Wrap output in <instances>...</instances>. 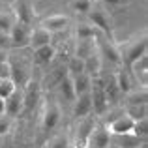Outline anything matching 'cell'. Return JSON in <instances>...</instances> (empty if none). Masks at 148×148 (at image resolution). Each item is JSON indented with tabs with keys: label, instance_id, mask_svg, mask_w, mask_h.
I'll list each match as a JSON object with an SVG mask.
<instances>
[{
	"label": "cell",
	"instance_id": "cell-22",
	"mask_svg": "<svg viewBox=\"0 0 148 148\" xmlns=\"http://www.w3.org/2000/svg\"><path fill=\"white\" fill-rule=\"evenodd\" d=\"M126 105H148V88L135 86L130 94H126Z\"/></svg>",
	"mask_w": 148,
	"mask_h": 148
},
{
	"label": "cell",
	"instance_id": "cell-14",
	"mask_svg": "<svg viewBox=\"0 0 148 148\" xmlns=\"http://www.w3.org/2000/svg\"><path fill=\"white\" fill-rule=\"evenodd\" d=\"M79 127H77V137H75V148H86L88 137H90L92 130H94L96 122L90 118V116H84V118H79Z\"/></svg>",
	"mask_w": 148,
	"mask_h": 148
},
{
	"label": "cell",
	"instance_id": "cell-21",
	"mask_svg": "<svg viewBox=\"0 0 148 148\" xmlns=\"http://www.w3.org/2000/svg\"><path fill=\"white\" fill-rule=\"evenodd\" d=\"M146 141H141L139 137H135L133 133H126V135H114L111 137V145H114L116 148H143Z\"/></svg>",
	"mask_w": 148,
	"mask_h": 148
},
{
	"label": "cell",
	"instance_id": "cell-19",
	"mask_svg": "<svg viewBox=\"0 0 148 148\" xmlns=\"http://www.w3.org/2000/svg\"><path fill=\"white\" fill-rule=\"evenodd\" d=\"M54 56H56V49L53 47V43L43 45V47H40V49H34L32 62L36 66H49L51 62L54 60Z\"/></svg>",
	"mask_w": 148,
	"mask_h": 148
},
{
	"label": "cell",
	"instance_id": "cell-20",
	"mask_svg": "<svg viewBox=\"0 0 148 148\" xmlns=\"http://www.w3.org/2000/svg\"><path fill=\"white\" fill-rule=\"evenodd\" d=\"M114 79H116V84H118V90H120V94H122V96L130 94V92L135 88V79H133V75L130 73V69H127V68L116 71L114 73Z\"/></svg>",
	"mask_w": 148,
	"mask_h": 148
},
{
	"label": "cell",
	"instance_id": "cell-5",
	"mask_svg": "<svg viewBox=\"0 0 148 148\" xmlns=\"http://www.w3.org/2000/svg\"><path fill=\"white\" fill-rule=\"evenodd\" d=\"M94 43H96V51H98L99 56H105L107 60H111L112 64H120L118 43H116L114 40H111V38H105V36H101L99 32H96Z\"/></svg>",
	"mask_w": 148,
	"mask_h": 148
},
{
	"label": "cell",
	"instance_id": "cell-12",
	"mask_svg": "<svg viewBox=\"0 0 148 148\" xmlns=\"http://www.w3.org/2000/svg\"><path fill=\"white\" fill-rule=\"evenodd\" d=\"M68 77V69H66V64H58L54 69H51V71L45 73L43 77V83L41 84V88H47V90H54V88L58 86V84L62 83V81Z\"/></svg>",
	"mask_w": 148,
	"mask_h": 148
},
{
	"label": "cell",
	"instance_id": "cell-28",
	"mask_svg": "<svg viewBox=\"0 0 148 148\" xmlns=\"http://www.w3.org/2000/svg\"><path fill=\"white\" fill-rule=\"evenodd\" d=\"M15 15H13V11L11 10H8V11H0V34H10V30H11V26L15 25Z\"/></svg>",
	"mask_w": 148,
	"mask_h": 148
},
{
	"label": "cell",
	"instance_id": "cell-13",
	"mask_svg": "<svg viewBox=\"0 0 148 148\" xmlns=\"http://www.w3.org/2000/svg\"><path fill=\"white\" fill-rule=\"evenodd\" d=\"M13 15L19 23H25V25L32 26V21H34V8L30 4V0H15L13 4Z\"/></svg>",
	"mask_w": 148,
	"mask_h": 148
},
{
	"label": "cell",
	"instance_id": "cell-32",
	"mask_svg": "<svg viewBox=\"0 0 148 148\" xmlns=\"http://www.w3.org/2000/svg\"><path fill=\"white\" fill-rule=\"evenodd\" d=\"M69 6L77 13H88L92 8V0H69Z\"/></svg>",
	"mask_w": 148,
	"mask_h": 148
},
{
	"label": "cell",
	"instance_id": "cell-41",
	"mask_svg": "<svg viewBox=\"0 0 148 148\" xmlns=\"http://www.w3.org/2000/svg\"><path fill=\"white\" fill-rule=\"evenodd\" d=\"M120 2H122V4H124V2H130V0H120Z\"/></svg>",
	"mask_w": 148,
	"mask_h": 148
},
{
	"label": "cell",
	"instance_id": "cell-16",
	"mask_svg": "<svg viewBox=\"0 0 148 148\" xmlns=\"http://www.w3.org/2000/svg\"><path fill=\"white\" fill-rule=\"evenodd\" d=\"M53 43V34L49 30H45L43 26H36V28L30 30V43L28 47L32 49H40L43 45H51Z\"/></svg>",
	"mask_w": 148,
	"mask_h": 148
},
{
	"label": "cell",
	"instance_id": "cell-4",
	"mask_svg": "<svg viewBox=\"0 0 148 148\" xmlns=\"http://www.w3.org/2000/svg\"><path fill=\"white\" fill-rule=\"evenodd\" d=\"M90 98H92V112H96L98 116L105 114V111L109 109V101L103 90V81H101V73L92 77L90 84Z\"/></svg>",
	"mask_w": 148,
	"mask_h": 148
},
{
	"label": "cell",
	"instance_id": "cell-23",
	"mask_svg": "<svg viewBox=\"0 0 148 148\" xmlns=\"http://www.w3.org/2000/svg\"><path fill=\"white\" fill-rule=\"evenodd\" d=\"M71 83H73V90H75V96H81V94H86V92H90L92 77H90V75H86V73H79V75L71 77Z\"/></svg>",
	"mask_w": 148,
	"mask_h": 148
},
{
	"label": "cell",
	"instance_id": "cell-3",
	"mask_svg": "<svg viewBox=\"0 0 148 148\" xmlns=\"http://www.w3.org/2000/svg\"><path fill=\"white\" fill-rule=\"evenodd\" d=\"M88 19H90V23L94 25V30L96 32H99L101 36L105 38H111L112 40V32H114V26H112V19L111 15L107 13L105 10H101V8H90V11H88Z\"/></svg>",
	"mask_w": 148,
	"mask_h": 148
},
{
	"label": "cell",
	"instance_id": "cell-11",
	"mask_svg": "<svg viewBox=\"0 0 148 148\" xmlns=\"http://www.w3.org/2000/svg\"><path fill=\"white\" fill-rule=\"evenodd\" d=\"M109 146H111V135H109L107 127L103 124H96L90 137H88L86 148H109Z\"/></svg>",
	"mask_w": 148,
	"mask_h": 148
},
{
	"label": "cell",
	"instance_id": "cell-18",
	"mask_svg": "<svg viewBox=\"0 0 148 148\" xmlns=\"http://www.w3.org/2000/svg\"><path fill=\"white\" fill-rule=\"evenodd\" d=\"M90 112H92V98H90V92L77 96L75 101H73V116H75V118H84V116H88Z\"/></svg>",
	"mask_w": 148,
	"mask_h": 148
},
{
	"label": "cell",
	"instance_id": "cell-8",
	"mask_svg": "<svg viewBox=\"0 0 148 148\" xmlns=\"http://www.w3.org/2000/svg\"><path fill=\"white\" fill-rule=\"evenodd\" d=\"M60 122V107L56 101H47L41 114V127L43 131H53Z\"/></svg>",
	"mask_w": 148,
	"mask_h": 148
},
{
	"label": "cell",
	"instance_id": "cell-15",
	"mask_svg": "<svg viewBox=\"0 0 148 148\" xmlns=\"http://www.w3.org/2000/svg\"><path fill=\"white\" fill-rule=\"evenodd\" d=\"M69 25V19L66 17V15H49V17H45L43 21H41L40 26H43L45 30H49L51 34H58V32H64L66 28H68Z\"/></svg>",
	"mask_w": 148,
	"mask_h": 148
},
{
	"label": "cell",
	"instance_id": "cell-26",
	"mask_svg": "<svg viewBox=\"0 0 148 148\" xmlns=\"http://www.w3.org/2000/svg\"><path fill=\"white\" fill-rule=\"evenodd\" d=\"M84 73L90 75V77L99 75V73H101V56L98 54V51H96L94 54H90V56L84 60Z\"/></svg>",
	"mask_w": 148,
	"mask_h": 148
},
{
	"label": "cell",
	"instance_id": "cell-40",
	"mask_svg": "<svg viewBox=\"0 0 148 148\" xmlns=\"http://www.w3.org/2000/svg\"><path fill=\"white\" fill-rule=\"evenodd\" d=\"M2 145H4V137H0V148H2Z\"/></svg>",
	"mask_w": 148,
	"mask_h": 148
},
{
	"label": "cell",
	"instance_id": "cell-30",
	"mask_svg": "<svg viewBox=\"0 0 148 148\" xmlns=\"http://www.w3.org/2000/svg\"><path fill=\"white\" fill-rule=\"evenodd\" d=\"M75 34H77V40H94V38H96V30H94V26L86 25V23H83V25L77 26Z\"/></svg>",
	"mask_w": 148,
	"mask_h": 148
},
{
	"label": "cell",
	"instance_id": "cell-35",
	"mask_svg": "<svg viewBox=\"0 0 148 148\" xmlns=\"http://www.w3.org/2000/svg\"><path fill=\"white\" fill-rule=\"evenodd\" d=\"M53 148H68V139L66 137H56L53 143H51Z\"/></svg>",
	"mask_w": 148,
	"mask_h": 148
},
{
	"label": "cell",
	"instance_id": "cell-36",
	"mask_svg": "<svg viewBox=\"0 0 148 148\" xmlns=\"http://www.w3.org/2000/svg\"><path fill=\"white\" fill-rule=\"evenodd\" d=\"M6 47H10V38H8V34H0V49Z\"/></svg>",
	"mask_w": 148,
	"mask_h": 148
},
{
	"label": "cell",
	"instance_id": "cell-2",
	"mask_svg": "<svg viewBox=\"0 0 148 148\" xmlns=\"http://www.w3.org/2000/svg\"><path fill=\"white\" fill-rule=\"evenodd\" d=\"M8 66H10V79L13 81V84L17 88H23L32 79L30 77V66L26 64V60L23 56H11L10 54Z\"/></svg>",
	"mask_w": 148,
	"mask_h": 148
},
{
	"label": "cell",
	"instance_id": "cell-25",
	"mask_svg": "<svg viewBox=\"0 0 148 148\" xmlns=\"http://www.w3.org/2000/svg\"><path fill=\"white\" fill-rule=\"evenodd\" d=\"M56 90H58V96H60L64 101H69V103H73L75 101V90H73V83H71V77H66L64 81H62L60 84L56 86Z\"/></svg>",
	"mask_w": 148,
	"mask_h": 148
},
{
	"label": "cell",
	"instance_id": "cell-1",
	"mask_svg": "<svg viewBox=\"0 0 148 148\" xmlns=\"http://www.w3.org/2000/svg\"><path fill=\"white\" fill-rule=\"evenodd\" d=\"M146 47H148L146 32H143L141 36H135V38H131V40L124 41L122 45H118L120 64H124V68H130L137 58H141L143 54H146Z\"/></svg>",
	"mask_w": 148,
	"mask_h": 148
},
{
	"label": "cell",
	"instance_id": "cell-33",
	"mask_svg": "<svg viewBox=\"0 0 148 148\" xmlns=\"http://www.w3.org/2000/svg\"><path fill=\"white\" fill-rule=\"evenodd\" d=\"M15 88H17V86L13 84V81H11L10 77H8V79H0V98L6 99L8 96L15 90Z\"/></svg>",
	"mask_w": 148,
	"mask_h": 148
},
{
	"label": "cell",
	"instance_id": "cell-38",
	"mask_svg": "<svg viewBox=\"0 0 148 148\" xmlns=\"http://www.w3.org/2000/svg\"><path fill=\"white\" fill-rule=\"evenodd\" d=\"M103 4H107V6H118V4H122L120 0H101Z\"/></svg>",
	"mask_w": 148,
	"mask_h": 148
},
{
	"label": "cell",
	"instance_id": "cell-17",
	"mask_svg": "<svg viewBox=\"0 0 148 148\" xmlns=\"http://www.w3.org/2000/svg\"><path fill=\"white\" fill-rule=\"evenodd\" d=\"M101 81H103V90H105V96H107L109 105H111V103H116V101L122 98V94H120V90H118V84H116L114 73L101 75Z\"/></svg>",
	"mask_w": 148,
	"mask_h": 148
},
{
	"label": "cell",
	"instance_id": "cell-9",
	"mask_svg": "<svg viewBox=\"0 0 148 148\" xmlns=\"http://www.w3.org/2000/svg\"><path fill=\"white\" fill-rule=\"evenodd\" d=\"M4 114L15 118V116L23 114V90L15 88L6 99H4Z\"/></svg>",
	"mask_w": 148,
	"mask_h": 148
},
{
	"label": "cell",
	"instance_id": "cell-34",
	"mask_svg": "<svg viewBox=\"0 0 148 148\" xmlns=\"http://www.w3.org/2000/svg\"><path fill=\"white\" fill-rule=\"evenodd\" d=\"M11 122H13V118H10L6 114H0V137L8 135V131L11 130Z\"/></svg>",
	"mask_w": 148,
	"mask_h": 148
},
{
	"label": "cell",
	"instance_id": "cell-6",
	"mask_svg": "<svg viewBox=\"0 0 148 148\" xmlns=\"http://www.w3.org/2000/svg\"><path fill=\"white\" fill-rule=\"evenodd\" d=\"M30 30H32V26L15 21V25L11 26L10 34H8V38H10V47H15V49L28 47V43H30Z\"/></svg>",
	"mask_w": 148,
	"mask_h": 148
},
{
	"label": "cell",
	"instance_id": "cell-27",
	"mask_svg": "<svg viewBox=\"0 0 148 148\" xmlns=\"http://www.w3.org/2000/svg\"><path fill=\"white\" fill-rule=\"evenodd\" d=\"M126 112L127 116H130L133 122H137V120H143L146 118L148 114V105H126Z\"/></svg>",
	"mask_w": 148,
	"mask_h": 148
},
{
	"label": "cell",
	"instance_id": "cell-24",
	"mask_svg": "<svg viewBox=\"0 0 148 148\" xmlns=\"http://www.w3.org/2000/svg\"><path fill=\"white\" fill-rule=\"evenodd\" d=\"M96 53V43L94 40H77V45H75V54L73 56L81 58V60H86L90 54Z\"/></svg>",
	"mask_w": 148,
	"mask_h": 148
},
{
	"label": "cell",
	"instance_id": "cell-37",
	"mask_svg": "<svg viewBox=\"0 0 148 148\" xmlns=\"http://www.w3.org/2000/svg\"><path fill=\"white\" fill-rule=\"evenodd\" d=\"M8 58H10V53L6 49H0V64H6Z\"/></svg>",
	"mask_w": 148,
	"mask_h": 148
},
{
	"label": "cell",
	"instance_id": "cell-42",
	"mask_svg": "<svg viewBox=\"0 0 148 148\" xmlns=\"http://www.w3.org/2000/svg\"><path fill=\"white\" fill-rule=\"evenodd\" d=\"M143 148H145V146H143Z\"/></svg>",
	"mask_w": 148,
	"mask_h": 148
},
{
	"label": "cell",
	"instance_id": "cell-39",
	"mask_svg": "<svg viewBox=\"0 0 148 148\" xmlns=\"http://www.w3.org/2000/svg\"><path fill=\"white\" fill-rule=\"evenodd\" d=\"M0 114H4V99L0 98Z\"/></svg>",
	"mask_w": 148,
	"mask_h": 148
},
{
	"label": "cell",
	"instance_id": "cell-31",
	"mask_svg": "<svg viewBox=\"0 0 148 148\" xmlns=\"http://www.w3.org/2000/svg\"><path fill=\"white\" fill-rule=\"evenodd\" d=\"M131 133H133L135 137H139L141 141H146V133H148V118L137 120V122L133 124V130H131Z\"/></svg>",
	"mask_w": 148,
	"mask_h": 148
},
{
	"label": "cell",
	"instance_id": "cell-10",
	"mask_svg": "<svg viewBox=\"0 0 148 148\" xmlns=\"http://www.w3.org/2000/svg\"><path fill=\"white\" fill-rule=\"evenodd\" d=\"M133 120L130 118V116L126 114V112H122L120 116H116L114 120H111V122L107 124V131L111 137H114V135H126V133H131V130H133Z\"/></svg>",
	"mask_w": 148,
	"mask_h": 148
},
{
	"label": "cell",
	"instance_id": "cell-7",
	"mask_svg": "<svg viewBox=\"0 0 148 148\" xmlns=\"http://www.w3.org/2000/svg\"><path fill=\"white\" fill-rule=\"evenodd\" d=\"M21 90H23V112L34 111V107L38 105V101L41 98V84L38 81L30 79Z\"/></svg>",
	"mask_w": 148,
	"mask_h": 148
},
{
	"label": "cell",
	"instance_id": "cell-29",
	"mask_svg": "<svg viewBox=\"0 0 148 148\" xmlns=\"http://www.w3.org/2000/svg\"><path fill=\"white\" fill-rule=\"evenodd\" d=\"M66 69H68V75L69 77H75L79 73H84V60L77 56H69L68 58V64H66Z\"/></svg>",
	"mask_w": 148,
	"mask_h": 148
}]
</instances>
